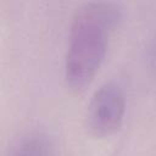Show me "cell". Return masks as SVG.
<instances>
[{"label":"cell","mask_w":156,"mask_h":156,"mask_svg":"<svg viewBox=\"0 0 156 156\" xmlns=\"http://www.w3.org/2000/svg\"><path fill=\"white\" fill-rule=\"evenodd\" d=\"M121 20L122 7L112 1H89L76 10L65 56V79L69 88L82 90L93 80Z\"/></svg>","instance_id":"6da1fadb"},{"label":"cell","mask_w":156,"mask_h":156,"mask_svg":"<svg viewBox=\"0 0 156 156\" xmlns=\"http://www.w3.org/2000/svg\"><path fill=\"white\" fill-rule=\"evenodd\" d=\"M126 96L122 87L108 80L93 94L85 112L84 124L88 133L95 138H105L116 133L124 117Z\"/></svg>","instance_id":"7a4b0ae2"}]
</instances>
